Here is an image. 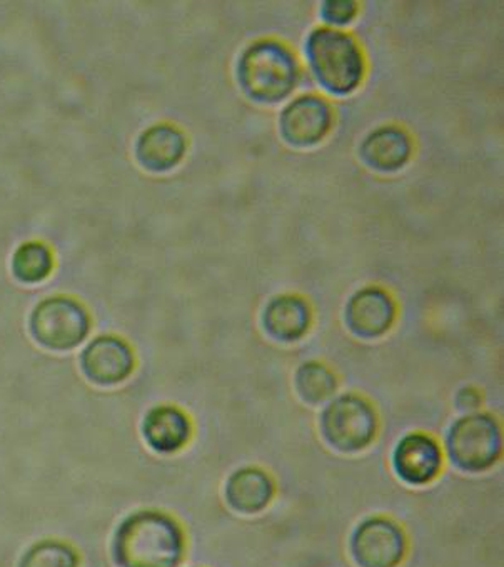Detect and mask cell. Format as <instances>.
Returning a JSON list of instances; mask_svg holds the SVG:
<instances>
[{
  "label": "cell",
  "mask_w": 504,
  "mask_h": 567,
  "mask_svg": "<svg viewBox=\"0 0 504 567\" xmlns=\"http://www.w3.org/2000/svg\"><path fill=\"white\" fill-rule=\"evenodd\" d=\"M237 75L243 91L258 102L276 104L291 94L298 82V62L276 41H259L240 55Z\"/></svg>",
  "instance_id": "obj_2"
},
{
  "label": "cell",
  "mask_w": 504,
  "mask_h": 567,
  "mask_svg": "<svg viewBox=\"0 0 504 567\" xmlns=\"http://www.w3.org/2000/svg\"><path fill=\"white\" fill-rule=\"evenodd\" d=\"M186 153V138L173 125L160 124L141 134L136 157L141 166L153 173L173 169Z\"/></svg>",
  "instance_id": "obj_14"
},
{
  "label": "cell",
  "mask_w": 504,
  "mask_h": 567,
  "mask_svg": "<svg viewBox=\"0 0 504 567\" xmlns=\"http://www.w3.org/2000/svg\"><path fill=\"white\" fill-rule=\"evenodd\" d=\"M309 65L319 84L336 95L358 87L364 74V61L354 39L335 29L319 28L306 44Z\"/></svg>",
  "instance_id": "obj_3"
},
{
  "label": "cell",
  "mask_w": 504,
  "mask_h": 567,
  "mask_svg": "<svg viewBox=\"0 0 504 567\" xmlns=\"http://www.w3.org/2000/svg\"><path fill=\"white\" fill-rule=\"evenodd\" d=\"M393 470L403 483L426 486L443 470V451L438 441L428 434H408L394 447Z\"/></svg>",
  "instance_id": "obj_9"
},
{
  "label": "cell",
  "mask_w": 504,
  "mask_h": 567,
  "mask_svg": "<svg viewBox=\"0 0 504 567\" xmlns=\"http://www.w3.org/2000/svg\"><path fill=\"white\" fill-rule=\"evenodd\" d=\"M451 463L464 473H484L500 461L503 434L490 414H467L451 425L446 440Z\"/></svg>",
  "instance_id": "obj_4"
},
{
  "label": "cell",
  "mask_w": 504,
  "mask_h": 567,
  "mask_svg": "<svg viewBox=\"0 0 504 567\" xmlns=\"http://www.w3.org/2000/svg\"><path fill=\"white\" fill-rule=\"evenodd\" d=\"M349 549L359 567H398L407 556V534L390 517H368L352 533Z\"/></svg>",
  "instance_id": "obj_7"
},
{
  "label": "cell",
  "mask_w": 504,
  "mask_h": 567,
  "mask_svg": "<svg viewBox=\"0 0 504 567\" xmlns=\"http://www.w3.org/2000/svg\"><path fill=\"white\" fill-rule=\"evenodd\" d=\"M54 269V257L45 244L25 243L12 257V272L24 284H38L48 279Z\"/></svg>",
  "instance_id": "obj_17"
},
{
  "label": "cell",
  "mask_w": 504,
  "mask_h": 567,
  "mask_svg": "<svg viewBox=\"0 0 504 567\" xmlns=\"http://www.w3.org/2000/svg\"><path fill=\"white\" fill-rule=\"evenodd\" d=\"M356 11H358V8H356L354 2L331 0V2L322 4L321 16L329 24L342 25L349 24L354 19Z\"/></svg>",
  "instance_id": "obj_20"
},
{
  "label": "cell",
  "mask_w": 504,
  "mask_h": 567,
  "mask_svg": "<svg viewBox=\"0 0 504 567\" xmlns=\"http://www.w3.org/2000/svg\"><path fill=\"white\" fill-rule=\"evenodd\" d=\"M263 326L275 341H299L311 326V309L299 296H278L266 306Z\"/></svg>",
  "instance_id": "obj_15"
},
{
  "label": "cell",
  "mask_w": 504,
  "mask_h": 567,
  "mask_svg": "<svg viewBox=\"0 0 504 567\" xmlns=\"http://www.w3.org/2000/svg\"><path fill=\"white\" fill-rule=\"evenodd\" d=\"M276 487L261 467H243L230 474L226 483V501L239 514L263 513L271 504Z\"/></svg>",
  "instance_id": "obj_13"
},
{
  "label": "cell",
  "mask_w": 504,
  "mask_h": 567,
  "mask_svg": "<svg viewBox=\"0 0 504 567\" xmlns=\"http://www.w3.org/2000/svg\"><path fill=\"white\" fill-rule=\"evenodd\" d=\"M326 443L339 453L352 454L371 446L378 434V415L366 399L344 394L329 402L321 415Z\"/></svg>",
  "instance_id": "obj_5"
},
{
  "label": "cell",
  "mask_w": 504,
  "mask_h": 567,
  "mask_svg": "<svg viewBox=\"0 0 504 567\" xmlns=\"http://www.w3.org/2000/svg\"><path fill=\"white\" fill-rule=\"evenodd\" d=\"M186 553L183 527L169 514L144 509L122 520L112 539L117 567H177Z\"/></svg>",
  "instance_id": "obj_1"
},
{
  "label": "cell",
  "mask_w": 504,
  "mask_h": 567,
  "mask_svg": "<svg viewBox=\"0 0 504 567\" xmlns=\"http://www.w3.org/2000/svg\"><path fill=\"white\" fill-rule=\"evenodd\" d=\"M411 156V141L398 127H381L371 132L361 146V157L369 167L383 173L401 169Z\"/></svg>",
  "instance_id": "obj_16"
},
{
  "label": "cell",
  "mask_w": 504,
  "mask_h": 567,
  "mask_svg": "<svg viewBox=\"0 0 504 567\" xmlns=\"http://www.w3.org/2000/svg\"><path fill=\"white\" fill-rule=\"evenodd\" d=\"M79 554L74 547L61 540L48 539L25 550L19 567H79Z\"/></svg>",
  "instance_id": "obj_19"
},
{
  "label": "cell",
  "mask_w": 504,
  "mask_h": 567,
  "mask_svg": "<svg viewBox=\"0 0 504 567\" xmlns=\"http://www.w3.org/2000/svg\"><path fill=\"white\" fill-rule=\"evenodd\" d=\"M136 359L127 342L115 336L94 339L81 354L85 378L97 385H115L133 374Z\"/></svg>",
  "instance_id": "obj_8"
},
{
  "label": "cell",
  "mask_w": 504,
  "mask_h": 567,
  "mask_svg": "<svg viewBox=\"0 0 504 567\" xmlns=\"http://www.w3.org/2000/svg\"><path fill=\"white\" fill-rule=\"evenodd\" d=\"M338 379L321 362H305L296 372V391L308 404H321L335 394Z\"/></svg>",
  "instance_id": "obj_18"
},
{
  "label": "cell",
  "mask_w": 504,
  "mask_h": 567,
  "mask_svg": "<svg viewBox=\"0 0 504 567\" xmlns=\"http://www.w3.org/2000/svg\"><path fill=\"white\" fill-rule=\"evenodd\" d=\"M329 105L315 95H305L286 105L279 125L286 142L296 147H309L322 141L331 128Z\"/></svg>",
  "instance_id": "obj_11"
},
{
  "label": "cell",
  "mask_w": 504,
  "mask_h": 567,
  "mask_svg": "<svg viewBox=\"0 0 504 567\" xmlns=\"http://www.w3.org/2000/svg\"><path fill=\"white\" fill-rule=\"evenodd\" d=\"M91 331L88 311L71 298H49L31 316L32 338L51 351H71Z\"/></svg>",
  "instance_id": "obj_6"
},
{
  "label": "cell",
  "mask_w": 504,
  "mask_h": 567,
  "mask_svg": "<svg viewBox=\"0 0 504 567\" xmlns=\"http://www.w3.org/2000/svg\"><path fill=\"white\" fill-rule=\"evenodd\" d=\"M143 436L147 446L156 453L174 454L189 443L193 424L183 409L176 405H157L144 417Z\"/></svg>",
  "instance_id": "obj_12"
},
{
  "label": "cell",
  "mask_w": 504,
  "mask_h": 567,
  "mask_svg": "<svg viewBox=\"0 0 504 567\" xmlns=\"http://www.w3.org/2000/svg\"><path fill=\"white\" fill-rule=\"evenodd\" d=\"M397 305L384 289L364 288L356 292L346 306V324L361 339H378L393 328Z\"/></svg>",
  "instance_id": "obj_10"
},
{
  "label": "cell",
  "mask_w": 504,
  "mask_h": 567,
  "mask_svg": "<svg viewBox=\"0 0 504 567\" xmlns=\"http://www.w3.org/2000/svg\"><path fill=\"white\" fill-rule=\"evenodd\" d=\"M481 394L476 388H463L456 394V405L461 411H474L481 405Z\"/></svg>",
  "instance_id": "obj_21"
}]
</instances>
